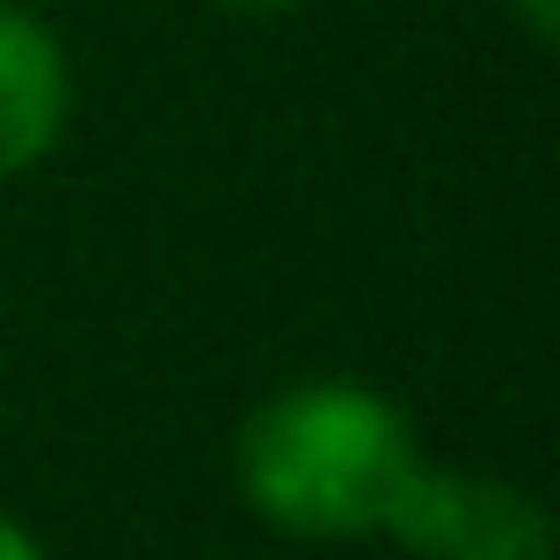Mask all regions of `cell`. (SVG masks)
Instances as JSON below:
<instances>
[{"mask_svg": "<svg viewBox=\"0 0 560 560\" xmlns=\"http://www.w3.org/2000/svg\"><path fill=\"white\" fill-rule=\"evenodd\" d=\"M215 9H231V16H254V24H269V16H300L307 0H215Z\"/></svg>", "mask_w": 560, "mask_h": 560, "instance_id": "obj_6", "label": "cell"}, {"mask_svg": "<svg viewBox=\"0 0 560 560\" xmlns=\"http://www.w3.org/2000/svg\"><path fill=\"white\" fill-rule=\"evenodd\" d=\"M0 560H47L39 529H32L24 514H9V506H0Z\"/></svg>", "mask_w": 560, "mask_h": 560, "instance_id": "obj_5", "label": "cell"}, {"mask_svg": "<svg viewBox=\"0 0 560 560\" xmlns=\"http://www.w3.org/2000/svg\"><path fill=\"white\" fill-rule=\"evenodd\" d=\"M499 9L522 24L529 47H552V39H560V0H499Z\"/></svg>", "mask_w": 560, "mask_h": 560, "instance_id": "obj_4", "label": "cell"}, {"mask_svg": "<svg viewBox=\"0 0 560 560\" xmlns=\"http://www.w3.org/2000/svg\"><path fill=\"white\" fill-rule=\"evenodd\" d=\"M415 460V415L376 376L315 369L246 407L231 438V491L292 545H361L384 529Z\"/></svg>", "mask_w": 560, "mask_h": 560, "instance_id": "obj_1", "label": "cell"}, {"mask_svg": "<svg viewBox=\"0 0 560 560\" xmlns=\"http://www.w3.org/2000/svg\"><path fill=\"white\" fill-rule=\"evenodd\" d=\"M78 116V70L47 16L0 0V185L47 170Z\"/></svg>", "mask_w": 560, "mask_h": 560, "instance_id": "obj_3", "label": "cell"}, {"mask_svg": "<svg viewBox=\"0 0 560 560\" xmlns=\"http://www.w3.org/2000/svg\"><path fill=\"white\" fill-rule=\"evenodd\" d=\"M407 560H552V514L514 476H476L453 460H415L384 529Z\"/></svg>", "mask_w": 560, "mask_h": 560, "instance_id": "obj_2", "label": "cell"}]
</instances>
